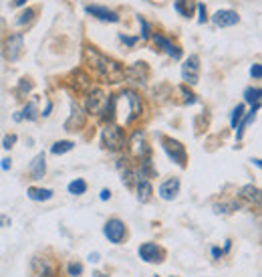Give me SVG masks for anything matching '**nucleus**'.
<instances>
[{"mask_svg": "<svg viewBox=\"0 0 262 277\" xmlns=\"http://www.w3.org/2000/svg\"><path fill=\"white\" fill-rule=\"evenodd\" d=\"M0 226H10V219L4 217V215H0Z\"/></svg>", "mask_w": 262, "mask_h": 277, "instance_id": "a19ab883", "label": "nucleus"}, {"mask_svg": "<svg viewBox=\"0 0 262 277\" xmlns=\"http://www.w3.org/2000/svg\"><path fill=\"white\" fill-rule=\"evenodd\" d=\"M150 39H154V43H156L157 47L165 53L167 57H171V59H182V49L176 45V43H171L169 39H165V37H161V35H157V33H154Z\"/></svg>", "mask_w": 262, "mask_h": 277, "instance_id": "2eb2a0df", "label": "nucleus"}, {"mask_svg": "<svg viewBox=\"0 0 262 277\" xmlns=\"http://www.w3.org/2000/svg\"><path fill=\"white\" fill-rule=\"evenodd\" d=\"M89 261H91V263H97V261H99V253H91V255H89Z\"/></svg>", "mask_w": 262, "mask_h": 277, "instance_id": "79ce46f5", "label": "nucleus"}, {"mask_svg": "<svg viewBox=\"0 0 262 277\" xmlns=\"http://www.w3.org/2000/svg\"><path fill=\"white\" fill-rule=\"evenodd\" d=\"M28 170H31L33 180H41V178L47 174V158H45V152H41V154L35 156V160L31 162Z\"/></svg>", "mask_w": 262, "mask_h": 277, "instance_id": "a211bd4d", "label": "nucleus"}, {"mask_svg": "<svg viewBox=\"0 0 262 277\" xmlns=\"http://www.w3.org/2000/svg\"><path fill=\"white\" fill-rule=\"evenodd\" d=\"M222 255H224V251H222V249H218V247H212V257H214V259H220Z\"/></svg>", "mask_w": 262, "mask_h": 277, "instance_id": "4c0bfd02", "label": "nucleus"}, {"mask_svg": "<svg viewBox=\"0 0 262 277\" xmlns=\"http://www.w3.org/2000/svg\"><path fill=\"white\" fill-rule=\"evenodd\" d=\"M196 8H198V12H200V18H198V22H200V24L208 22V12H206V4L198 2V4H196Z\"/></svg>", "mask_w": 262, "mask_h": 277, "instance_id": "2f4dec72", "label": "nucleus"}, {"mask_svg": "<svg viewBox=\"0 0 262 277\" xmlns=\"http://www.w3.org/2000/svg\"><path fill=\"white\" fill-rule=\"evenodd\" d=\"M99 198H101V200H109V198H111V190L103 188V190H101V194H99Z\"/></svg>", "mask_w": 262, "mask_h": 277, "instance_id": "58836bf2", "label": "nucleus"}, {"mask_svg": "<svg viewBox=\"0 0 262 277\" xmlns=\"http://www.w3.org/2000/svg\"><path fill=\"white\" fill-rule=\"evenodd\" d=\"M103 233L113 245H119V243H123V239H125L127 226H125V222L121 221V219H109V221L105 222Z\"/></svg>", "mask_w": 262, "mask_h": 277, "instance_id": "6e6552de", "label": "nucleus"}, {"mask_svg": "<svg viewBox=\"0 0 262 277\" xmlns=\"http://www.w3.org/2000/svg\"><path fill=\"white\" fill-rule=\"evenodd\" d=\"M67 190H69V194H75V196H81V194H85V192H87V182H85L83 178H75L73 182H69V186H67Z\"/></svg>", "mask_w": 262, "mask_h": 277, "instance_id": "a878e982", "label": "nucleus"}, {"mask_svg": "<svg viewBox=\"0 0 262 277\" xmlns=\"http://www.w3.org/2000/svg\"><path fill=\"white\" fill-rule=\"evenodd\" d=\"M260 95H262V91L258 87H248V89L244 91V99H246L250 106H256V108H260Z\"/></svg>", "mask_w": 262, "mask_h": 277, "instance_id": "bb28decb", "label": "nucleus"}, {"mask_svg": "<svg viewBox=\"0 0 262 277\" xmlns=\"http://www.w3.org/2000/svg\"><path fill=\"white\" fill-rule=\"evenodd\" d=\"M125 146V132L121 125L115 123H107L101 132V148L109 152H119Z\"/></svg>", "mask_w": 262, "mask_h": 277, "instance_id": "7ed1b4c3", "label": "nucleus"}, {"mask_svg": "<svg viewBox=\"0 0 262 277\" xmlns=\"http://www.w3.org/2000/svg\"><path fill=\"white\" fill-rule=\"evenodd\" d=\"M180 91L184 93V97H186V104H196V102H198V99H196V95H194L192 91H188V87H186V85H182V87H180Z\"/></svg>", "mask_w": 262, "mask_h": 277, "instance_id": "72a5a7b5", "label": "nucleus"}, {"mask_svg": "<svg viewBox=\"0 0 262 277\" xmlns=\"http://www.w3.org/2000/svg\"><path fill=\"white\" fill-rule=\"evenodd\" d=\"M139 257L145 263H159L163 259V251H161V247H157L156 243H143L139 247Z\"/></svg>", "mask_w": 262, "mask_h": 277, "instance_id": "dca6fc26", "label": "nucleus"}, {"mask_svg": "<svg viewBox=\"0 0 262 277\" xmlns=\"http://www.w3.org/2000/svg\"><path fill=\"white\" fill-rule=\"evenodd\" d=\"M67 269H69V275H73V277H79L81 273H83V265H81V263H75V261H73V263H69V267H67Z\"/></svg>", "mask_w": 262, "mask_h": 277, "instance_id": "7c9ffc66", "label": "nucleus"}, {"mask_svg": "<svg viewBox=\"0 0 262 277\" xmlns=\"http://www.w3.org/2000/svg\"><path fill=\"white\" fill-rule=\"evenodd\" d=\"M212 22H214L216 27H220V29H224V27H234V24H238V22H240V16H238V12H236V10H228V8H224V10L214 12Z\"/></svg>", "mask_w": 262, "mask_h": 277, "instance_id": "ddd939ff", "label": "nucleus"}, {"mask_svg": "<svg viewBox=\"0 0 262 277\" xmlns=\"http://www.w3.org/2000/svg\"><path fill=\"white\" fill-rule=\"evenodd\" d=\"M129 150H131V154H133L137 160L148 158V156L152 154V150H150V148H148V144H145V134H143V132H139V130H137V132L131 136Z\"/></svg>", "mask_w": 262, "mask_h": 277, "instance_id": "9b49d317", "label": "nucleus"}, {"mask_svg": "<svg viewBox=\"0 0 262 277\" xmlns=\"http://www.w3.org/2000/svg\"><path fill=\"white\" fill-rule=\"evenodd\" d=\"M119 41H121V43H125L127 47H133V45L139 41V37H125V35H119Z\"/></svg>", "mask_w": 262, "mask_h": 277, "instance_id": "c9c22d12", "label": "nucleus"}, {"mask_svg": "<svg viewBox=\"0 0 262 277\" xmlns=\"http://www.w3.org/2000/svg\"><path fill=\"white\" fill-rule=\"evenodd\" d=\"M109 95L105 93L103 89H93L89 95H87V102H85V113H91V115H101L105 104H107Z\"/></svg>", "mask_w": 262, "mask_h": 277, "instance_id": "1a4fd4ad", "label": "nucleus"}, {"mask_svg": "<svg viewBox=\"0 0 262 277\" xmlns=\"http://www.w3.org/2000/svg\"><path fill=\"white\" fill-rule=\"evenodd\" d=\"M18 117L20 119H28V121H35L37 117H39V108H37V102H28L22 111L18 113Z\"/></svg>", "mask_w": 262, "mask_h": 277, "instance_id": "393cba45", "label": "nucleus"}, {"mask_svg": "<svg viewBox=\"0 0 262 277\" xmlns=\"http://www.w3.org/2000/svg\"><path fill=\"white\" fill-rule=\"evenodd\" d=\"M24 2H26V0H12V6H14V8H18V6H24Z\"/></svg>", "mask_w": 262, "mask_h": 277, "instance_id": "37998d69", "label": "nucleus"}, {"mask_svg": "<svg viewBox=\"0 0 262 277\" xmlns=\"http://www.w3.org/2000/svg\"><path fill=\"white\" fill-rule=\"evenodd\" d=\"M83 128H85V113L73 102V104H71V115H69V119L65 121V130H67V132H79V130H83Z\"/></svg>", "mask_w": 262, "mask_h": 277, "instance_id": "4468645a", "label": "nucleus"}, {"mask_svg": "<svg viewBox=\"0 0 262 277\" xmlns=\"http://www.w3.org/2000/svg\"><path fill=\"white\" fill-rule=\"evenodd\" d=\"M242 115H244V106H242V104H238V106L232 110V115H230V125H232L234 130H236V125L240 123Z\"/></svg>", "mask_w": 262, "mask_h": 277, "instance_id": "cd10ccee", "label": "nucleus"}, {"mask_svg": "<svg viewBox=\"0 0 262 277\" xmlns=\"http://www.w3.org/2000/svg\"><path fill=\"white\" fill-rule=\"evenodd\" d=\"M260 110V108H256V106H252V110L248 111L246 115H242V119H240V123L236 125V140H242V136H244V132H246V128H248V123H252V119L256 117V111Z\"/></svg>", "mask_w": 262, "mask_h": 277, "instance_id": "aec40b11", "label": "nucleus"}, {"mask_svg": "<svg viewBox=\"0 0 262 277\" xmlns=\"http://www.w3.org/2000/svg\"><path fill=\"white\" fill-rule=\"evenodd\" d=\"M26 194H28V198H31V200L45 203V200H51L54 192H52L51 188H35V186H31V188L26 190Z\"/></svg>", "mask_w": 262, "mask_h": 277, "instance_id": "412c9836", "label": "nucleus"}, {"mask_svg": "<svg viewBox=\"0 0 262 277\" xmlns=\"http://www.w3.org/2000/svg\"><path fill=\"white\" fill-rule=\"evenodd\" d=\"M33 277H56L59 275V265L54 263V259L49 257H35L31 263Z\"/></svg>", "mask_w": 262, "mask_h": 277, "instance_id": "39448f33", "label": "nucleus"}, {"mask_svg": "<svg viewBox=\"0 0 262 277\" xmlns=\"http://www.w3.org/2000/svg\"><path fill=\"white\" fill-rule=\"evenodd\" d=\"M10 166H12V160H10V158H4V160H2V164H0L2 170H8Z\"/></svg>", "mask_w": 262, "mask_h": 277, "instance_id": "ea45409f", "label": "nucleus"}, {"mask_svg": "<svg viewBox=\"0 0 262 277\" xmlns=\"http://www.w3.org/2000/svg\"><path fill=\"white\" fill-rule=\"evenodd\" d=\"M85 12L91 14V16H95V18L101 20V22H119V20H121L115 10H111V8H107V6H99V4H89V6H85Z\"/></svg>", "mask_w": 262, "mask_h": 277, "instance_id": "f8f14e48", "label": "nucleus"}, {"mask_svg": "<svg viewBox=\"0 0 262 277\" xmlns=\"http://www.w3.org/2000/svg\"><path fill=\"white\" fill-rule=\"evenodd\" d=\"M93 277H107V275H105V273H101V271H95V273H93Z\"/></svg>", "mask_w": 262, "mask_h": 277, "instance_id": "a18cd8bd", "label": "nucleus"}, {"mask_svg": "<svg viewBox=\"0 0 262 277\" xmlns=\"http://www.w3.org/2000/svg\"><path fill=\"white\" fill-rule=\"evenodd\" d=\"M35 14H37V10H35V8H26V10H22V12H20V16L16 18V24H20V27H22V24L31 22Z\"/></svg>", "mask_w": 262, "mask_h": 277, "instance_id": "c85d7f7f", "label": "nucleus"}, {"mask_svg": "<svg viewBox=\"0 0 262 277\" xmlns=\"http://www.w3.org/2000/svg\"><path fill=\"white\" fill-rule=\"evenodd\" d=\"M31 89H33V83H31L28 79H20V89H18V93H24V91L28 93Z\"/></svg>", "mask_w": 262, "mask_h": 277, "instance_id": "e433bc0d", "label": "nucleus"}, {"mask_svg": "<svg viewBox=\"0 0 262 277\" xmlns=\"http://www.w3.org/2000/svg\"><path fill=\"white\" fill-rule=\"evenodd\" d=\"M137 22L141 24V39L148 41V39L152 37V27H150V22H148L143 16H137Z\"/></svg>", "mask_w": 262, "mask_h": 277, "instance_id": "c756f323", "label": "nucleus"}, {"mask_svg": "<svg viewBox=\"0 0 262 277\" xmlns=\"http://www.w3.org/2000/svg\"><path fill=\"white\" fill-rule=\"evenodd\" d=\"M73 148H75V142H71V140H61V142H54V144L51 146V154L61 156V154L71 152Z\"/></svg>", "mask_w": 262, "mask_h": 277, "instance_id": "b1692460", "label": "nucleus"}, {"mask_svg": "<svg viewBox=\"0 0 262 277\" xmlns=\"http://www.w3.org/2000/svg\"><path fill=\"white\" fill-rule=\"evenodd\" d=\"M16 140H18V138H16L14 134H8V136H4V140H2V148H4V150H10V148L16 144Z\"/></svg>", "mask_w": 262, "mask_h": 277, "instance_id": "473e14b6", "label": "nucleus"}, {"mask_svg": "<svg viewBox=\"0 0 262 277\" xmlns=\"http://www.w3.org/2000/svg\"><path fill=\"white\" fill-rule=\"evenodd\" d=\"M159 196L163 198V200H173L178 194H180V178H167V180H163L161 184H159Z\"/></svg>", "mask_w": 262, "mask_h": 277, "instance_id": "f3484780", "label": "nucleus"}, {"mask_svg": "<svg viewBox=\"0 0 262 277\" xmlns=\"http://www.w3.org/2000/svg\"><path fill=\"white\" fill-rule=\"evenodd\" d=\"M182 79L186 81V85H196L200 79V57L190 55L184 65H182Z\"/></svg>", "mask_w": 262, "mask_h": 277, "instance_id": "0eeeda50", "label": "nucleus"}, {"mask_svg": "<svg viewBox=\"0 0 262 277\" xmlns=\"http://www.w3.org/2000/svg\"><path fill=\"white\" fill-rule=\"evenodd\" d=\"M173 8H176L184 18H190L192 12H194V8H196V4H194L192 0H176V2H173Z\"/></svg>", "mask_w": 262, "mask_h": 277, "instance_id": "5701e85b", "label": "nucleus"}, {"mask_svg": "<svg viewBox=\"0 0 262 277\" xmlns=\"http://www.w3.org/2000/svg\"><path fill=\"white\" fill-rule=\"evenodd\" d=\"M22 49H24V37L20 33H14V35H8L6 41H4V57L8 61H18L22 55Z\"/></svg>", "mask_w": 262, "mask_h": 277, "instance_id": "423d86ee", "label": "nucleus"}, {"mask_svg": "<svg viewBox=\"0 0 262 277\" xmlns=\"http://www.w3.org/2000/svg\"><path fill=\"white\" fill-rule=\"evenodd\" d=\"M250 77H252V79H260V77H262L260 63H254V65L250 67Z\"/></svg>", "mask_w": 262, "mask_h": 277, "instance_id": "f704fd0d", "label": "nucleus"}, {"mask_svg": "<svg viewBox=\"0 0 262 277\" xmlns=\"http://www.w3.org/2000/svg\"><path fill=\"white\" fill-rule=\"evenodd\" d=\"M148 77H150V67H148V63H143V61H137V63H133L131 67L125 69V79L131 81V83L145 85Z\"/></svg>", "mask_w": 262, "mask_h": 277, "instance_id": "9d476101", "label": "nucleus"}, {"mask_svg": "<svg viewBox=\"0 0 262 277\" xmlns=\"http://www.w3.org/2000/svg\"><path fill=\"white\" fill-rule=\"evenodd\" d=\"M159 140H161V148H163L165 154L171 158V162H176L180 168H186L188 152H186V148L182 146V142H178V140H173V138H165V136H161Z\"/></svg>", "mask_w": 262, "mask_h": 277, "instance_id": "20e7f679", "label": "nucleus"}, {"mask_svg": "<svg viewBox=\"0 0 262 277\" xmlns=\"http://www.w3.org/2000/svg\"><path fill=\"white\" fill-rule=\"evenodd\" d=\"M117 99H119L121 104H125V113H121L123 125L133 123V121L141 115V97H139L137 91H133V89H123V91L117 95Z\"/></svg>", "mask_w": 262, "mask_h": 277, "instance_id": "f03ea898", "label": "nucleus"}, {"mask_svg": "<svg viewBox=\"0 0 262 277\" xmlns=\"http://www.w3.org/2000/svg\"><path fill=\"white\" fill-rule=\"evenodd\" d=\"M83 59H85V65L89 67V71H91L101 83L115 85V83L123 81V77H125V67H123L119 61L103 55L101 51H97V49L91 47V45L85 47Z\"/></svg>", "mask_w": 262, "mask_h": 277, "instance_id": "f257e3e1", "label": "nucleus"}, {"mask_svg": "<svg viewBox=\"0 0 262 277\" xmlns=\"http://www.w3.org/2000/svg\"><path fill=\"white\" fill-rule=\"evenodd\" d=\"M135 186H137V198H139V203H150V200H152V194H154L152 182L145 180V178H139V180L135 182Z\"/></svg>", "mask_w": 262, "mask_h": 277, "instance_id": "6ab92c4d", "label": "nucleus"}, {"mask_svg": "<svg viewBox=\"0 0 262 277\" xmlns=\"http://www.w3.org/2000/svg\"><path fill=\"white\" fill-rule=\"evenodd\" d=\"M52 110V104H47V108H45V111H43V115H49Z\"/></svg>", "mask_w": 262, "mask_h": 277, "instance_id": "c03bdc74", "label": "nucleus"}, {"mask_svg": "<svg viewBox=\"0 0 262 277\" xmlns=\"http://www.w3.org/2000/svg\"><path fill=\"white\" fill-rule=\"evenodd\" d=\"M240 198H244L246 203H254V207H258L260 205V190L256 186L248 184V186H244L240 190Z\"/></svg>", "mask_w": 262, "mask_h": 277, "instance_id": "4be33fe9", "label": "nucleus"}]
</instances>
